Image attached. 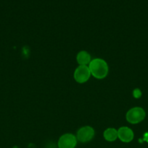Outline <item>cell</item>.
<instances>
[{"instance_id":"30bf717a","label":"cell","mask_w":148,"mask_h":148,"mask_svg":"<svg viewBox=\"0 0 148 148\" xmlns=\"http://www.w3.org/2000/svg\"><path fill=\"white\" fill-rule=\"evenodd\" d=\"M143 140L144 141H146L148 143V132H146L145 134H144Z\"/></svg>"},{"instance_id":"5b68a950","label":"cell","mask_w":148,"mask_h":148,"mask_svg":"<svg viewBox=\"0 0 148 148\" xmlns=\"http://www.w3.org/2000/svg\"><path fill=\"white\" fill-rule=\"evenodd\" d=\"M76 144V137L72 134H63L61 136L58 141L59 148H75Z\"/></svg>"},{"instance_id":"6da1fadb","label":"cell","mask_w":148,"mask_h":148,"mask_svg":"<svg viewBox=\"0 0 148 148\" xmlns=\"http://www.w3.org/2000/svg\"><path fill=\"white\" fill-rule=\"evenodd\" d=\"M91 75L99 79H104L107 75L109 67L107 62L102 59H94L89 64Z\"/></svg>"},{"instance_id":"7a4b0ae2","label":"cell","mask_w":148,"mask_h":148,"mask_svg":"<svg viewBox=\"0 0 148 148\" xmlns=\"http://www.w3.org/2000/svg\"><path fill=\"white\" fill-rule=\"evenodd\" d=\"M126 120L131 124H138L143 121L145 118V112L143 108L140 107L132 108L126 113Z\"/></svg>"},{"instance_id":"ba28073f","label":"cell","mask_w":148,"mask_h":148,"mask_svg":"<svg viewBox=\"0 0 148 148\" xmlns=\"http://www.w3.org/2000/svg\"><path fill=\"white\" fill-rule=\"evenodd\" d=\"M104 138L108 142H113L118 138V130L114 128H108L104 132Z\"/></svg>"},{"instance_id":"52a82bcc","label":"cell","mask_w":148,"mask_h":148,"mask_svg":"<svg viewBox=\"0 0 148 148\" xmlns=\"http://www.w3.org/2000/svg\"><path fill=\"white\" fill-rule=\"evenodd\" d=\"M77 62L79 65H85L87 66V64H89L91 62V56L88 52L85 51H81L78 52L76 56Z\"/></svg>"},{"instance_id":"8992f818","label":"cell","mask_w":148,"mask_h":148,"mask_svg":"<svg viewBox=\"0 0 148 148\" xmlns=\"http://www.w3.org/2000/svg\"><path fill=\"white\" fill-rule=\"evenodd\" d=\"M118 138L123 143H130L133 139V131L129 127H120L118 130Z\"/></svg>"},{"instance_id":"9c48e42d","label":"cell","mask_w":148,"mask_h":148,"mask_svg":"<svg viewBox=\"0 0 148 148\" xmlns=\"http://www.w3.org/2000/svg\"><path fill=\"white\" fill-rule=\"evenodd\" d=\"M133 95L136 98H139L141 96V95H142V93H141V91L139 89H136L133 90Z\"/></svg>"},{"instance_id":"3957f363","label":"cell","mask_w":148,"mask_h":148,"mask_svg":"<svg viewBox=\"0 0 148 148\" xmlns=\"http://www.w3.org/2000/svg\"><path fill=\"white\" fill-rule=\"evenodd\" d=\"M91 76L89 66L85 65H79L74 72V79L78 83H84L87 82Z\"/></svg>"},{"instance_id":"277c9868","label":"cell","mask_w":148,"mask_h":148,"mask_svg":"<svg viewBox=\"0 0 148 148\" xmlns=\"http://www.w3.org/2000/svg\"><path fill=\"white\" fill-rule=\"evenodd\" d=\"M94 136V129L89 126H85L77 132L76 139L81 143H88L91 141Z\"/></svg>"}]
</instances>
